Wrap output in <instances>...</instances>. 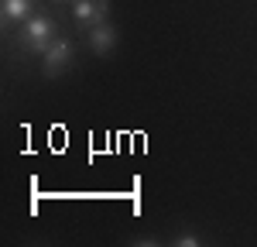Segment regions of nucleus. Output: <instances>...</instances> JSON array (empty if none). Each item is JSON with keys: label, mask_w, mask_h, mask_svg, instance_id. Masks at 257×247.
<instances>
[{"label": "nucleus", "mask_w": 257, "mask_h": 247, "mask_svg": "<svg viewBox=\"0 0 257 247\" xmlns=\"http://www.w3.org/2000/svg\"><path fill=\"white\" fill-rule=\"evenodd\" d=\"M18 41H21V48L24 52H48L52 45H55V24H52V18L48 14H35V18H28L24 21V28H21V35H18Z\"/></svg>", "instance_id": "nucleus-1"}, {"label": "nucleus", "mask_w": 257, "mask_h": 247, "mask_svg": "<svg viewBox=\"0 0 257 247\" xmlns=\"http://www.w3.org/2000/svg\"><path fill=\"white\" fill-rule=\"evenodd\" d=\"M106 11H110V4H106V0H76V7H72V18H76V24H79L82 31H89V28L103 24Z\"/></svg>", "instance_id": "nucleus-2"}, {"label": "nucleus", "mask_w": 257, "mask_h": 247, "mask_svg": "<svg viewBox=\"0 0 257 247\" xmlns=\"http://www.w3.org/2000/svg\"><path fill=\"white\" fill-rule=\"evenodd\" d=\"M72 65V45L65 38H59L48 52H45V76L48 79H55V76H62L65 69Z\"/></svg>", "instance_id": "nucleus-3"}, {"label": "nucleus", "mask_w": 257, "mask_h": 247, "mask_svg": "<svg viewBox=\"0 0 257 247\" xmlns=\"http://www.w3.org/2000/svg\"><path fill=\"white\" fill-rule=\"evenodd\" d=\"M117 41H120V35H117V28L113 24H96V28H89V48L96 52V55H110L113 48H117Z\"/></svg>", "instance_id": "nucleus-4"}, {"label": "nucleus", "mask_w": 257, "mask_h": 247, "mask_svg": "<svg viewBox=\"0 0 257 247\" xmlns=\"http://www.w3.org/2000/svg\"><path fill=\"white\" fill-rule=\"evenodd\" d=\"M31 11H35V0H4V21H7V24L28 21Z\"/></svg>", "instance_id": "nucleus-5"}, {"label": "nucleus", "mask_w": 257, "mask_h": 247, "mask_svg": "<svg viewBox=\"0 0 257 247\" xmlns=\"http://www.w3.org/2000/svg\"><path fill=\"white\" fill-rule=\"evenodd\" d=\"M178 244H182V247H196L199 237H196V233H182V237H178Z\"/></svg>", "instance_id": "nucleus-6"}, {"label": "nucleus", "mask_w": 257, "mask_h": 247, "mask_svg": "<svg viewBox=\"0 0 257 247\" xmlns=\"http://www.w3.org/2000/svg\"><path fill=\"white\" fill-rule=\"evenodd\" d=\"M59 4H62V0H59Z\"/></svg>", "instance_id": "nucleus-7"}]
</instances>
